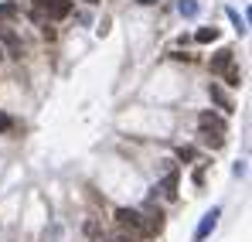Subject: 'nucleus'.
<instances>
[{"label": "nucleus", "instance_id": "obj_11", "mask_svg": "<svg viewBox=\"0 0 252 242\" xmlns=\"http://www.w3.org/2000/svg\"><path fill=\"white\" fill-rule=\"evenodd\" d=\"M225 82H228V85H239V82H242V72H239V69L232 65V69L225 72Z\"/></svg>", "mask_w": 252, "mask_h": 242}, {"label": "nucleus", "instance_id": "obj_2", "mask_svg": "<svg viewBox=\"0 0 252 242\" xmlns=\"http://www.w3.org/2000/svg\"><path fill=\"white\" fill-rule=\"evenodd\" d=\"M72 0H34V17H48V21H62L68 17Z\"/></svg>", "mask_w": 252, "mask_h": 242}, {"label": "nucleus", "instance_id": "obj_8", "mask_svg": "<svg viewBox=\"0 0 252 242\" xmlns=\"http://www.w3.org/2000/svg\"><path fill=\"white\" fill-rule=\"evenodd\" d=\"M177 10H181L184 17H194V14H198V0H177Z\"/></svg>", "mask_w": 252, "mask_h": 242}, {"label": "nucleus", "instance_id": "obj_13", "mask_svg": "<svg viewBox=\"0 0 252 242\" xmlns=\"http://www.w3.org/2000/svg\"><path fill=\"white\" fill-rule=\"evenodd\" d=\"M0 133H14V120L0 113Z\"/></svg>", "mask_w": 252, "mask_h": 242}, {"label": "nucleus", "instance_id": "obj_7", "mask_svg": "<svg viewBox=\"0 0 252 242\" xmlns=\"http://www.w3.org/2000/svg\"><path fill=\"white\" fill-rule=\"evenodd\" d=\"M160 188H164V195H167V198H177V174H167Z\"/></svg>", "mask_w": 252, "mask_h": 242}, {"label": "nucleus", "instance_id": "obj_3", "mask_svg": "<svg viewBox=\"0 0 252 242\" xmlns=\"http://www.w3.org/2000/svg\"><path fill=\"white\" fill-rule=\"evenodd\" d=\"M218 215H221V208H211V211H205L201 225L194 229V242H205L211 232H215V225H218Z\"/></svg>", "mask_w": 252, "mask_h": 242}, {"label": "nucleus", "instance_id": "obj_15", "mask_svg": "<svg viewBox=\"0 0 252 242\" xmlns=\"http://www.w3.org/2000/svg\"><path fill=\"white\" fill-rule=\"evenodd\" d=\"M0 58H3V48H0Z\"/></svg>", "mask_w": 252, "mask_h": 242}, {"label": "nucleus", "instance_id": "obj_14", "mask_svg": "<svg viewBox=\"0 0 252 242\" xmlns=\"http://www.w3.org/2000/svg\"><path fill=\"white\" fill-rule=\"evenodd\" d=\"M85 3H99V0H85Z\"/></svg>", "mask_w": 252, "mask_h": 242}, {"label": "nucleus", "instance_id": "obj_6", "mask_svg": "<svg viewBox=\"0 0 252 242\" xmlns=\"http://www.w3.org/2000/svg\"><path fill=\"white\" fill-rule=\"evenodd\" d=\"M228 21L235 24V31H239V35H246V17H242L235 7H228Z\"/></svg>", "mask_w": 252, "mask_h": 242}, {"label": "nucleus", "instance_id": "obj_9", "mask_svg": "<svg viewBox=\"0 0 252 242\" xmlns=\"http://www.w3.org/2000/svg\"><path fill=\"white\" fill-rule=\"evenodd\" d=\"M198 41H201V44H208V41H218V31H215V28H201V31H198Z\"/></svg>", "mask_w": 252, "mask_h": 242}, {"label": "nucleus", "instance_id": "obj_1", "mask_svg": "<svg viewBox=\"0 0 252 242\" xmlns=\"http://www.w3.org/2000/svg\"><path fill=\"white\" fill-rule=\"evenodd\" d=\"M198 130H201V140H205L208 147H221V143H225V133H228L225 120L215 116L211 109H205V113L198 116Z\"/></svg>", "mask_w": 252, "mask_h": 242}, {"label": "nucleus", "instance_id": "obj_10", "mask_svg": "<svg viewBox=\"0 0 252 242\" xmlns=\"http://www.w3.org/2000/svg\"><path fill=\"white\" fill-rule=\"evenodd\" d=\"M3 41H7V48H10V55H17V58H21V41L14 38V35H10V31H7V35H3Z\"/></svg>", "mask_w": 252, "mask_h": 242}, {"label": "nucleus", "instance_id": "obj_5", "mask_svg": "<svg viewBox=\"0 0 252 242\" xmlns=\"http://www.w3.org/2000/svg\"><path fill=\"white\" fill-rule=\"evenodd\" d=\"M208 92H211V99H215V103H218V106H221L225 113H232V109H235V106L228 103V96H225V89H221L218 82H211V85H208Z\"/></svg>", "mask_w": 252, "mask_h": 242}, {"label": "nucleus", "instance_id": "obj_12", "mask_svg": "<svg viewBox=\"0 0 252 242\" xmlns=\"http://www.w3.org/2000/svg\"><path fill=\"white\" fill-rule=\"evenodd\" d=\"M14 14H17V3H0V21L14 17Z\"/></svg>", "mask_w": 252, "mask_h": 242}, {"label": "nucleus", "instance_id": "obj_4", "mask_svg": "<svg viewBox=\"0 0 252 242\" xmlns=\"http://www.w3.org/2000/svg\"><path fill=\"white\" fill-rule=\"evenodd\" d=\"M232 69V48H221L215 58H211V75H225Z\"/></svg>", "mask_w": 252, "mask_h": 242}]
</instances>
